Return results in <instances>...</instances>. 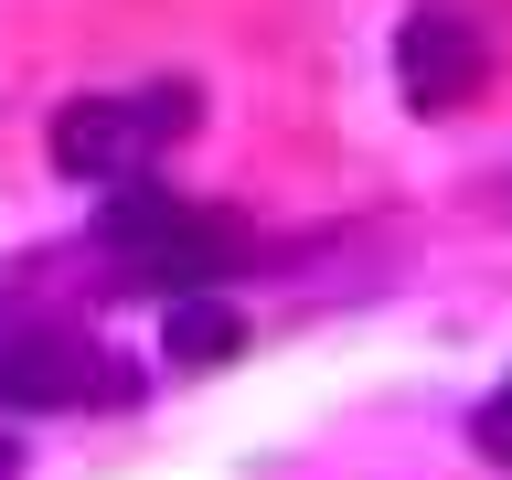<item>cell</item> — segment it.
<instances>
[{
  "instance_id": "obj_1",
  "label": "cell",
  "mask_w": 512,
  "mask_h": 480,
  "mask_svg": "<svg viewBox=\"0 0 512 480\" xmlns=\"http://www.w3.org/2000/svg\"><path fill=\"white\" fill-rule=\"evenodd\" d=\"M96 246L118 256V278L139 288H214L235 267V224L203 214L192 192H160V182H118L107 192V214H96Z\"/></svg>"
},
{
  "instance_id": "obj_2",
  "label": "cell",
  "mask_w": 512,
  "mask_h": 480,
  "mask_svg": "<svg viewBox=\"0 0 512 480\" xmlns=\"http://www.w3.org/2000/svg\"><path fill=\"white\" fill-rule=\"evenodd\" d=\"M192 118H203V96L192 86H150V96H75L54 118V171L64 182H150V160L171 150V139H192Z\"/></svg>"
},
{
  "instance_id": "obj_3",
  "label": "cell",
  "mask_w": 512,
  "mask_h": 480,
  "mask_svg": "<svg viewBox=\"0 0 512 480\" xmlns=\"http://www.w3.org/2000/svg\"><path fill=\"white\" fill-rule=\"evenodd\" d=\"M0 406L22 416H75V406H128L118 352L86 342V331H0Z\"/></svg>"
},
{
  "instance_id": "obj_4",
  "label": "cell",
  "mask_w": 512,
  "mask_h": 480,
  "mask_svg": "<svg viewBox=\"0 0 512 480\" xmlns=\"http://www.w3.org/2000/svg\"><path fill=\"white\" fill-rule=\"evenodd\" d=\"M480 86H491L480 22H459V11H406L395 22V96H406L416 118H459Z\"/></svg>"
},
{
  "instance_id": "obj_5",
  "label": "cell",
  "mask_w": 512,
  "mask_h": 480,
  "mask_svg": "<svg viewBox=\"0 0 512 480\" xmlns=\"http://www.w3.org/2000/svg\"><path fill=\"white\" fill-rule=\"evenodd\" d=\"M160 352H171L182 374H214V363L246 352V310H235L224 288H182V299L160 310Z\"/></svg>"
},
{
  "instance_id": "obj_6",
  "label": "cell",
  "mask_w": 512,
  "mask_h": 480,
  "mask_svg": "<svg viewBox=\"0 0 512 480\" xmlns=\"http://www.w3.org/2000/svg\"><path fill=\"white\" fill-rule=\"evenodd\" d=\"M470 438H480V459H502V470H512V374H502V395L470 416Z\"/></svg>"
}]
</instances>
